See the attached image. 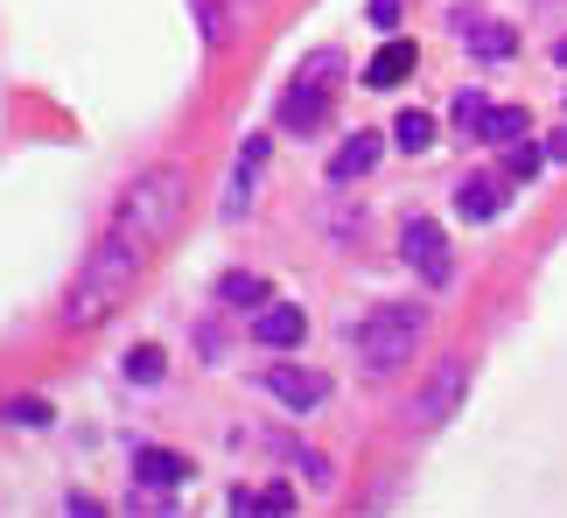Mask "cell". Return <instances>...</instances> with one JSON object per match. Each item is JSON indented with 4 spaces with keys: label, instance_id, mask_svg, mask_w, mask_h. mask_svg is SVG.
Segmentation results:
<instances>
[{
    "label": "cell",
    "instance_id": "obj_14",
    "mask_svg": "<svg viewBox=\"0 0 567 518\" xmlns=\"http://www.w3.org/2000/svg\"><path fill=\"white\" fill-rule=\"evenodd\" d=\"M372 168H379V134L358 126V134L330 155V183H358V176H372Z\"/></svg>",
    "mask_w": 567,
    "mask_h": 518
},
{
    "label": "cell",
    "instance_id": "obj_13",
    "mask_svg": "<svg viewBox=\"0 0 567 518\" xmlns=\"http://www.w3.org/2000/svg\"><path fill=\"white\" fill-rule=\"evenodd\" d=\"M413 63H421V50L392 35L385 50H379L372 63H364V84H372V92H392V84H400V77H413Z\"/></svg>",
    "mask_w": 567,
    "mask_h": 518
},
{
    "label": "cell",
    "instance_id": "obj_12",
    "mask_svg": "<svg viewBox=\"0 0 567 518\" xmlns=\"http://www.w3.org/2000/svg\"><path fill=\"white\" fill-rule=\"evenodd\" d=\"M134 484L183 490L189 484V456H176V448H134Z\"/></svg>",
    "mask_w": 567,
    "mask_h": 518
},
{
    "label": "cell",
    "instance_id": "obj_23",
    "mask_svg": "<svg viewBox=\"0 0 567 518\" xmlns=\"http://www.w3.org/2000/svg\"><path fill=\"white\" fill-rule=\"evenodd\" d=\"M295 469H309V484H316V490H330V484H337V477H330V463H322L316 448H295Z\"/></svg>",
    "mask_w": 567,
    "mask_h": 518
},
{
    "label": "cell",
    "instance_id": "obj_2",
    "mask_svg": "<svg viewBox=\"0 0 567 518\" xmlns=\"http://www.w3.org/2000/svg\"><path fill=\"white\" fill-rule=\"evenodd\" d=\"M183 204H189V176L176 162H155V168H141V176L126 183V197L113 210V231H126V239H141V246H162L168 231H176Z\"/></svg>",
    "mask_w": 567,
    "mask_h": 518
},
{
    "label": "cell",
    "instance_id": "obj_8",
    "mask_svg": "<svg viewBox=\"0 0 567 518\" xmlns=\"http://www.w3.org/2000/svg\"><path fill=\"white\" fill-rule=\"evenodd\" d=\"M449 21H455V35L470 42V56H484V63H505L518 50V35L505 29V21H484V14H470V8H455Z\"/></svg>",
    "mask_w": 567,
    "mask_h": 518
},
{
    "label": "cell",
    "instance_id": "obj_15",
    "mask_svg": "<svg viewBox=\"0 0 567 518\" xmlns=\"http://www.w3.org/2000/svg\"><path fill=\"white\" fill-rule=\"evenodd\" d=\"M526 134H533L526 105H491V113L476 120V141H491V147H512V141H526Z\"/></svg>",
    "mask_w": 567,
    "mask_h": 518
},
{
    "label": "cell",
    "instance_id": "obj_5",
    "mask_svg": "<svg viewBox=\"0 0 567 518\" xmlns=\"http://www.w3.org/2000/svg\"><path fill=\"white\" fill-rule=\"evenodd\" d=\"M463 400H470V358H434V372L421 379V393H413V406H406V427L434 435L442 421H455Z\"/></svg>",
    "mask_w": 567,
    "mask_h": 518
},
{
    "label": "cell",
    "instance_id": "obj_17",
    "mask_svg": "<svg viewBox=\"0 0 567 518\" xmlns=\"http://www.w3.org/2000/svg\"><path fill=\"white\" fill-rule=\"evenodd\" d=\"M120 364H126V379H134V385H162V372H168V351H162V343H134V351H126Z\"/></svg>",
    "mask_w": 567,
    "mask_h": 518
},
{
    "label": "cell",
    "instance_id": "obj_3",
    "mask_svg": "<svg viewBox=\"0 0 567 518\" xmlns=\"http://www.w3.org/2000/svg\"><path fill=\"white\" fill-rule=\"evenodd\" d=\"M421 336H427V309H413V301H385V309H372L364 322H351V343H358L364 372H400Z\"/></svg>",
    "mask_w": 567,
    "mask_h": 518
},
{
    "label": "cell",
    "instance_id": "obj_25",
    "mask_svg": "<svg viewBox=\"0 0 567 518\" xmlns=\"http://www.w3.org/2000/svg\"><path fill=\"white\" fill-rule=\"evenodd\" d=\"M400 21V0H372V29H392Z\"/></svg>",
    "mask_w": 567,
    "mask_h": 518
},
{
    "label": "cell",
    "instance_id": "obj_7",
    "mask_svg": "<svg viewBox=\"0 0 567 518\" xmlns=\"http://www.w3.org/2000/svg\"><path fill=\"white\" fill-rule=\"evenodd\" d=\"M267 393L288 406V414H316L330 400V379L322 372H301V364H267Z\"/></svg>",
    "mask_w": 567,
    "mask_h": 518
},
{
    "label": "cell",
    "instance_id": "obj_1",
    "mask_svg": "<svg viewBox=\"0 0 567 518\" xmlns=\"http://www.w3.org/2000/svg\"><path fill=\"white\" fill-rule=\"evenodd\" d=\"M141 267H147V246L126 239V231H105V239L84 252V267H78V280H71V294H63L56 322H63V330H99V322L113 315L126 294H134Z\"/></svg>",
    "mask_w": 567,
    "mask_h": 518
},
{
    "label": "cell",
    "instance_id": "obj_22",
    "mask_svg": "<svg viewBox=\"0 0 567 518\" xmlns=\"http://www.w3.org/2000/svg\"><path fill=\"white\" fill-rule=\"evenodd\" d=\"M196 8V21H204V42L217 50V42H225V8H217V0H189Z\"/></svg>",
    "mask_w": 567,
    "mask_h": 518
},
{
    "label": "cell",
    "instance_id": "obj_4",
    "mask_svg": "<svg viewBox=\"0 0 567 518\" xmlns=\"http://www.w3.org/2000/svg\"><path fill=\"white\" fill-rule=\"evenodd\" d=\"M337 77H343V56H337V50H316L309 63H301L295 92L280 99V126H295V134H316V126L330 120V92H337Z\"/></svg>",
    "mask_w": 567,
    "mask_h": 518
},
{
    "label": "cell",
    "instance_id": "obj_27",
    "mask_svg": "<svg viewBox=\"0 0 567 518\" xmlns=\"http://www.w3.org/2000/svg\"><path fill=\"white\" fill-rule=\"evenodd\" d=\"M554 56H560V63H567V35H560V42H554Z\"/></svg>",
    "mask_w": 567,
    "mask_h": 518
},
{
    "label": "cell",
    "instance_id": "obj_9",
    "mask_svg": "<svg viewBox=\"0 0 567 518\" xmlns=\"http://www.w3.org/2000/svg\"><path fill=\"white\" fill-rule=\"evenodd\" d=\"M301 336H309V315H301L295 301H267V309L252 315V343H267V351H295Z\"/></svg>",
    "mask_w": 567,
    "mask_h": 518
},
{
    "label": "cell",
    "instance_id": "obj_11",
    "mask_svg": "<svg viewBox=\"0 0 567 518\" xmlns=\"http://www.w3.org/2000/svg\"><path fill=\"white\" fill-rule=\"evenodd\" d=\"M259 162H267V134H246V147H238V168H231V197H225V218H246V210H252V183H259Z\"/></svg>",
    "mask_w": 567,
    "mask_h": 518
},
{
    "label": "cell",
    "instance_id": "obj_26",
    "mask_svg": "<svg viewBox=\"0 0 567 518\" xmlns=\"http://www.w3.org/2000/svg\"><path fill=\"white\" fill-rule=\"evenodd\" d=\"M547 162H567V126H560V134H547Z\"/></svg>",
    "mask_w": 567,
    "mask_h": 518
},
{
    "label": "cell",
    "instance_id": "obj_20",
    "mask_svg": "<svg viewBox=\"0 0 567 518\" xmlns=\"http://www.w3.org/2000/svg\"><path fill=\"white\" fill-rule=\"evenodd\" d=\"M0 421H8V427H29V435H35V427H50L56 414H50V400L21 393V400H8V406H0Z\"/></svg>",
    "mask_w": 567,
    "mask_h": 518
},
{
    "label": "cell",
    "instance_id": "obj_6",
    "mask_svg": "<svg viewBox=\"0 0 567 518\" xmlns=\"http://www.w3.org/2000/svg\"><path fill=\"white\" fill-rule=\"evenodd\" d=\"M400 259L427 280V288H449V273H455L449 239H442V225H434V218H406V231H400Z\"/></svg>",
    "mask_w": 567,
    "mask_h": 518
},
{
    "label": "cell",
    "instance_id": "obj_24",
    "mask_svg": "<svg viewBox=\"0 0 567 518\" xmlns=\"http://www.w3.org/2000/svg\"><path fill=\"white\" fill-rule=\"evenodd\" d=\"M295 505V490L288 484H274V490H259V511H288Z\"/></svg>",
    "mask_w": 567,
    "mask_h": 518
},
{
    "label": "cell",
    "instance_id": "obj_10",
    "mask_svg": "<svg viewBox=\"0 0 567 518\" xmlns=\"http://www.w3.org/2000/svg\"><path fill=\"white\" fill-rule=\"evenodd\" d=\"M497 210H505V176H463V183H455V218L491 225Z\"/></svg>",
    "mask_w": 567,
    "mask_h": 518
},
{
    "label": "cell",
    "instance_id": "obj_16",
    "mask_svg": "<svg viewBox=\"0 0 567 518\" xmlns=\"http://www.w3.org/2000/svg\"><path fill=\"white\" fill-rule=\"evenodd\" d=\"M217 301H225V309H267V280L259 273H225L217 280Z\"/></svg>",
    "mask_w": 567,
    "mask_h": 518
},
{
    "label": "cell",
    "instance_id": "obj_18",
    "mask_svg": "<svg viewBox=\"0 0 567 518\" xmlns=\"http://www.w3.org/2000/svg\"><path fill=\"white\" fill-rule=\"evenodd\" d=\"M392 141H400L406 155H427V147H434V113H413V105H406V113L392 120Z\"/></svg>",
    "mask_w": 567,
    "mask_h": 518
},
{
    "label": "cell",
    "instance_id": "obj_19",
    "mask_svg": "<svg viewBox=\"0 0 567 518\" xmlns=\"http://www.w3.org/2000/svg\"><path fill=\"white\" fill-rule=\"evenodd\" d=\"M539 162H547V147H539L533 134L505 147V176H512V183H533V176H539Z\"/></svg>",
    "mask_w": 567,
    "mask_h": 518
},
{
    "label": "cell",
    "instance_id": "obj_21",
    "mask_svg": "<svg viewBox=\"0 0 567 518\" xmlns=\"http://www.w3.org/2000/svg\"><path fill=\"white\" fill-rule=\"evenodd\" d=\"M449 113H455V126H470V134H476V120L491 113V99H484V92H455V105H449Z\"/></svg>",
    "mask_w": 567,
    "mask_h": 518
}]
</instances>
